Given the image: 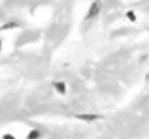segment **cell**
Returning a JSON list of instances; mask_svg holds the SVG:
<instances>
[{"label": "cell", "mask_w": 149, "mask_h": 139, "mask_svg": "<svg viewBox=\"0 0 149 139\" xmlns=\"http://www.w3.org/2000/svg\"><path fill=\"white\" fill-rule=\"evenodd\" d=\"M53 87H54V89H56L60 95H64V94L67 92V87H66L64 82H56Z\"/></svg>", "instance_id": "3"}, {"label": "cell", "mask_w": 149, "mask_h": 139, "mask_svg": "<svg viewBox=\"0 0 149 139\" xmlns=\"http://www.w3.org/2000/svg\"><path fill=\"white\" fill-rule=\"evenodd\" d=\"M0 48H2V41H0Z\"/></svg>", "instance_id": "7"}, {"label": "cell", "mask_w": 149, "mask_h": 139, "mask_svg": "<svg viewBox=\"0 0 149 139\" xmlns=\"http://www.w3.org/2000/svg\"><path fill=\"white\" fill-rule=\"evenodd\" d=\"M74 117L79 120H84V122H95V120L102 119V116H100V114H76Z\"/></svg>", "instance_id": "2"}, {"label": "cell", "mask_w": 149, "mask_h": 139, "mask_svg": "<svg viewBox=\"0 0 149 139\" xmlns=\"http://www.w3.org/2000/svg\"><path fill=\"white\" fill-rule=\"evenodd\" d=\"M3 139H15V136H12V135H3Z\"/></svg>", "instance_id": "6"}, {"label": "cell", "mask_w": 149, "mask_h": 139, "mask_svg": "<svg viewBox=\"0 0 149 139\" xmlns=\"http://www.w3.org/2000/svg\"><path fill=\"white\" fill-rule=\"evenodd\" d=\"M41 138V132L40 130H31L28 133V139H40Z\"/></svg>", "instance_id": "4"}, {"label": "cell", "mask_w": 149, "mask_h": 139, "mask_svg": "<svg viewBox=\"0 0 149 139\" xmlns=\"http://www.w3.org/2000/svg\"><path fill=\"white\" fill-rule=\"evenodd\" d=\"M100 9H101V3H100V2L92 3L91 8H89V10H88V13H86V19H89V18H95V16L98 15Z\"/></svg>", "instance_id": "1"}, {"label": "cell", "mask_w": 149, "mask_h": 139, "mask_svg": "<svg viewBox=\"0 0 149 139\" xmlns=\"http://www.w3.org/2000/svg\"><path fill=\"white\" fill-rule=\"evenodd\" d=\"M127 18L130 19V21H134L136 18H134V13L133 12H127Z\"/></svg>", "instance_id": "5"}]
</instances>
